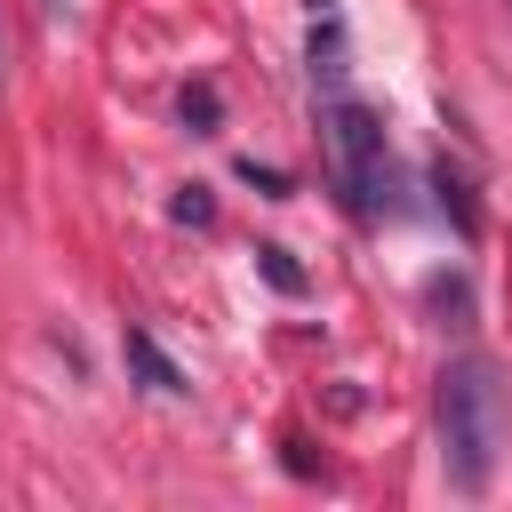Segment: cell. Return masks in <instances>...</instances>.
I'll use <instances>...</instances> for the list:
<instances>
[{"mask_svg": "<svg viewBox=\"0 0 512 512\" xmlns=\"http://www.w3.org/2000/svg\"><path fill=\"white\" fill-rule=\"evenodd\" d=\"M320 136H328V176H336V192L352 200V216H392V208H400V168H392V144H384V128H376V112L352 104L344 88H328Z\"/></svg>", "mask_w": 512, "mask_h": 512, "instance_id": "cell-2", "label": "cell"}, {"mask_svg": "<svg viewBox=\"0 0 512 512\" xmlns=\"http://www.w3.org/2000/svg\"><path fill=\"white\" fill-rule=\"evenodd\" d=\"M128 368H136L152 392H184V368H176V360H168V352H160L144 328H128Z\"/></svg>", "mask_w": 512, "mask_h": 512, "instance_id": "cell-3", "label": "cell"}, {"mask_svg": "<svg viewBox=\"0 0 512 512\" xmlns=\"http://www.w3.org/2000/svg\"><path fill=\"white\" fill-rule=\"evenodd\" d=\"M184 120H216V96L208 88H184Z\"/></svg>", "mask_w": 512, "mask_h": 512, "instance_id": "cell-5", "label": "cell"}, {"mask_svg": "<svg viewBox=\"0 0 512 512\" xmlns=\"http://www.w3.org/2000/svg\"><path fill=\"white\" fill-rule=\"evenodd\" d=\"M440 416V472L456 496H488L496 464L512 456V368L488 352H456L432 392Z\"/></svg>", "mask_w": 512, "mask_h": 512, "instance_id": "cell-1", "label": "cell"}, {"mask_svg": "<svg viewBox=\"0 0 512 512\" xmlns=\"http://www.w3.org/2000/svg\"><path fill=\"white\" fill-rule=\"evenodd\" d=\"M256 264H264V280H272V288H288V296H304V272L288 264V248H256Z\"/></svg>", "mask_w": 512, "mask_h": 512, "instance_id": "cell-4", "label": "cell"}]
</instances>
